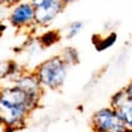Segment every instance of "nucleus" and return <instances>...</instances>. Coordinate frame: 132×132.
Returning <instances> with one entry per match:
<instances>
[{
  "label": "nucleus",
  "mask_w": 132,
  "mask_h": 132,
  "mask_svg": "<svg viewBox=\"0 0 132 132\" xmlns=\"http://www.w3.org/2000/svg\"><path fill=\"white\" fill-rule=\"evenodd\" d=\"M41 100L27 95L15 85L0 86V121L4 132H16L26 127L29 115L40 107Z\"/></svg>",
  "instance_id": "1"
},
{
  "label": "nucleus",
  "mask_w": 132,
  "mask_h": 132,
  "mask_svg": "<svg viewBox=\"0 0 132 132\" xmlns=\"http://www.w3.org/2000/svg\"><path fill=\"white\" fill-rule=\"evenodd\" d=\"M69 67L60 55H53L39 63L33 72L44 90L57 91L63 87L69 73Z\"/></svg>",
  "instance_id": "2"
},
{
  "label": "nucleus",
  "mask_w": 132,
  "mask_h": 132,
  "mask_svg": "<svg viewBox=\"0 0 132 132\" xmlns=\"http://www.w3.org/2000/svg\"><path fill=\"white\" fill-rule=\"evenodd\" d=\"M92 132H131L121 120L118 110L104 107L92 114L90 119Z\"/></svg>",
  "instance_id": "3"
},
{
  "label": "nucleus",
  "mask_w": 132,
  "mask_h": 132,
  "mask_svg": "<svg viewBox=\"0 0 132 132\" xmlns=\"http://www.w3.org/2000/svg\"><path fill=\"white\" fill-rule=\"evenodd\" d=\"M7 21L12 28L24 30L34 27L35 28V7L28 0L21 1L10 7Z\"/></svg>",
  "instance_id": "4"
},
{
  "label": "nucleus",
  "mask_w": 132,
  "mask_h": 132,
  "mask_svg": "<svg viewBox=\"0 0 132 132\" xmlns=\"http://www.w3.org/2000/svg\"><path fill=\"white\" fill-rule=\"evenodd\" d=\"M64 9L65 6L60 0H53L35 7V28L48 27L57 18V16L64 11Z\"/></svg>",
  "instance_id": "5"
},
{
  "label": "nucleus",
  "mask_w": 132,
  "mask_h": 132,
  "mask_svg": "<svg viewBox=\"0 0 132 132\" xmlns=\"http://www.w3.org/2000/svg\"><path fill=\"white\" fill-rule=\"evenodd\" d=\"M12 85H15L17 87H20L22 91H24L27 95L34 97V98H39L43 100L44 96V88L40 85L38 78H36L35 73L33 70H24L17 79L12 81Z\"/></svg>",
  "instance_id": "6"
},
{
  "label": "nucleus",
  "mask_w": 132,
  "mask_h": 132,
  "mask_svg": "<svg viewBox=\"0 0 132 132\" xmlns=\"http://www.w3.org/2000/svg\"><path fill=\"white\" fill-rule=\"evenodd\" d=\"M26 69L18 62L13 60H1L0 61V86L10 85L17 79Z\"/></svg>",
  "instance_id": "7"
},
{
  "label": "nucleus",
  "mask_w": 132,
  "mask_h": 132,
  "mask_svg": "<svg viewBox=\"0 0 132 132\" xmlns=\"http://www.w3.org/2000/svg\"><path fill=\"white\" fill-rule=\"evenodd\" d=\"M61 36H62V34L58 30L50 29V30H45V32L41 33L40 35L36 38V40L40 44L41 47L46 48V47H52L53 45H56L61 40Z\"/></svg>",
  "instance_id": "8"
},
{
  "label": "nucleus",
  "mask_w": 132,
  "mask_h": 132,
  "mask_svg": "<svg viewBox=\"0 0 132 132\" xmlns=\"http://www.w3.org/2000/svg\"><path fill=\"white\" fill-rule=\"evenodd\" d=\"M61 56V58L65 62V64L68 65L69 68H72L74 65L80 62V55L79 51L73 46H65L64 48H62V51L58 53Z\"/></svg>",
  "instance_id": "9"
},
{
  "label": "nucleus",
  "mask_w": 132,
  "mask_h": 132,
  "mask_svg": "<svg viewBox=\"0 0 132 132\" xmlns=\"http://www.w3.org/2000/svg\"><path fill=\"white\" fill-rule=\"evenodd\" d=\"M84 28V22L82 21H73L70 23L65 26V28L63 29V35L65 39H74L76 35H79L80 32Z\"/></svg>",
  "instance_id": "10"
},
{
  "label": "nucleus",
  "mask_w": 132,
  "mask_h": 132,
  "mask_svg": "<svg viewBox=\"0 0 132 132\" xmlns=\"http://www.w3.org/2000/svg\"><path fill=\"white\" fill-rule=\"evenodd\" d=\"M126 103H128L127 101V96H126V91L125 88H120L119 91H116L112 97H110V101H109V107H112L114 109L121 108L122 105H125Z\"/></svg>",
  "instance_id": "11"
},
{
  "label": "nucleus",
  "mask_w": 132,
  "mask_h": 132,
  "mask_svg": "<svg viewBox=\"0 0 132 132\" xmlns=\"http://www.w3.org/2000/svg\"><path fill=\"white\" fill-rule=\"evenodd\" d=\"M118 113H119V115H120L125 126L132 132V104L126 103L121 108L118 109Z\"/></svg>",
  "instance_id": "12"
},
{
  "label": "nucleus",
  "mask_w": 132,
  "mask_h": 132,
  "mask_svg": "<svg viewBox=\"0 0 132 132\" xmlns=\"http://www.w3.org/2000/svg\"><path fill=\"white\" fill-rule=\"evenodd\" d=\"M115 39H116V35L114 33H112V34H108L107 36H104L103 39L98 40V43H95V46H96L97 51H103L105 48L110 47L115 43Z\"/></svg>",
  "instance_id": "13"
},
{
  "label": "nucleus",
  "mask_w": 132,
  "mask_h": 132,
  "mask_svg": "<svg viewBox=\"0 0 132 132\" xmlns=\"http://www.w3.org/2000/svg\"><path fill=\"white\" fill-rule=\"evenodd\" d=\"M21 1H24V0H0V6H5V7H12L17 5Z\"/></svg>",
  "instance_id": "14"
},
{
  "label": "nucleus",
  "mask_w": 132,
  "mask_h": 132,
  "mask_svg": "<svg viewBox=\"0 0 132 132\" xmlns=\"http://www.w3.org/2000/svg\"><path fill=\"white\" fill-rule=\"evenodd\" d=\"M125 91H126V96H127V101H128V103H131L132 104V79L131 81L128 82L126 86H125Z\"/></svg>",
  "instance_id": "15"
},
{
  "label": "nucleus",
  "mask_w": 132,
  "mask_h": 132,
  "mask_svg": "<svg viewBox=\"0 0 132 132\" xmlns=\"http://www.w3.org/2000/svg\"><path fill=\"white\" fill-rule=\"evenodd\" d=\"M28 1L34 7H38V6H41V5L46 4V3H50V1H53V0H28Z\"/></svg>",
  "instance_id": "16"
},
{
  "label": "nucleus",
  "mask_w": 132,
  "mask_h": 132,
  "mask_svg": "<svg viewBox=\"0 0 132 132\" xmlns=\"http://www.w3.org/2000/svg\"><path fill=\"white\" fill-rule=\"evenodd\" d=\"M60 1L64 5V6H65V7H67L68 5L73 4V3H75V1H78V0H60Z\"/></svg>",
  "instance_id": "17"
}]
</instances>
